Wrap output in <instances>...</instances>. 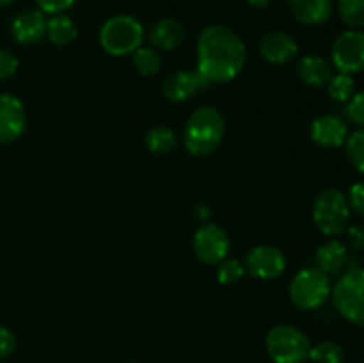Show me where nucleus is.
<instances>
[{
	"mask_svg": "<svg viewBox=\"0 0 364 363\" xmlns=\"http://www.w3.org/2000/svg\"><path fill=\"white\" fill-rule=\"evenodd\" d=\"M247 52L237 32L224 25H210L198 39V73L210 84L233 80L245 66Z\"/></svg>",
	"mask_w": 364,
	"mask_h": 363,
	"instance_id": "1",
	"label": "nucleus"
},
{
	"mask_svg": "<svg viewBox=\"0 0 364 363\" xmlns=\"http://www.w3.org/2000/svg\"><path fill=\"white\" fill-rule=\"evenodd\" d=\"M224 117L215 107H199L183 128V144L191 155L206 157L215 152L224 139Z\"/></svg>",
	"mask_w": 364,
	"mask_h": 363,
	"instance_id": "2",
	"label": "nucleus"
},
{
	"mask_svg": "<svg viewBox=\"0 0 364 363\" xmlns=\"http://www.w3.org/2000/svg\"><path fill=\"white\" fill-rule=\"evenodd\" d=\"M144 39V28L141 21L128 14H117L109 18L100 31V45L107 53L123 57L141 48Z\"/></svg>",
	"mask_w": 364,
	"mask_h": 363,
	"instance_id": "3",
	"label": "nucleus"
},
{
	"mask_svg": "<svg viewBox=\"0 0 364 363\" xmlns=\"http://www.w3.org/2000/svg\"><path fill=\"white\" fill-rule=\"evenodd\" d=\"M265 347L274 363H304L309 359L311 342L299 327L277 324L267 335Z\"/></svg>",
	"mask_w": 364,
	"mask_h": 363,
	"instance_id": "4",
	"label": "nucleus"
},
{
	"mask_svg": "<svg viewBox=\"0 0 364 363\" xmlns=\"http://www.w3.org/2000/svg\"><path fill=\"white\" fill-rule=\"evenodd\" d=\"M313 221L323 235L336 237L347 231L350 221V205L347 196L336 189L320 192L313 205Z\"/></svg>",
	"mask_w": 364,
	"mask_h": 363,
	"instance_id": "5",
	"label": "nucleus"
},
{
	"mask_svg": "<svg viewBox=\"0 0 364 363\" xmlns=\"http://www.w3.org/2000/svg\"><path fill=\"white\" fill-rule=\"evenodd\" d=\"M334 306L347 320L355 326L364 322V273L359 265L348 267L347 273L338 280L336 287L331 290Z\"/></svg>",
	"mask_w": 364,
	"mask_h": 363,
	"instance_id": "6",
	"label": "nucleus"
},
{
	"mask_svg": "<svg viewBox=\"0 0 364 363\" xmlns=\"http://www.w3.org/2000/svg\"><path fill=\"white\" fill-rule=\"evenodd\" d=\"M331 281L318 267L299 270L290 283V299L297 308L316 310L329 299Z\"/></svg>",
	"mask_w": 364,
	"mask_h": 363,
	"instance_id": "7",
	"label": "nucleus"
},
{
	"mask_svg": "<svg viewBox=\"0 0 364 363\" xmlns=\"http://www.w3.org/2000/svg\"><path fill=\"white\" fill-rule=\"evenodd\" d=\"M333 64L340 73H359L364 66V36L361 31L341 32L333 45Z\"/></svg>",
	"mask_w": 364,
	"mask_h": 363,
	"instance_id": "8",
	"label": "nucleus"
},
{
	"mask_svg": "<svg viewBox=\"0 0 364 363\" xmlns=\"http://www.w3.org/2000/svg\"><path fill=\"white\" fill-rule=\"evenodd\" d=\"M194 253L206 265H217L230 253L228 233L217 224H203L194 235Z\"/></svg>",
	"mask_w": 364,
	"mask_h": 363,
	"instance_id": "9",
	"label": "nucleus"
},
{
	"mask_svg": "<svg viewBox=\"0 0 364 363\" xmlns=\"http://www.w3.org/2000/svg\"><path fill=\"white\" fill-rule=\"evenodd\" d=\"M245 273L258 280H276L287 269V258L276 246L262 244L252 248L245 256Z\"/></svg>",
	"mask_w": 364,
	"mask_h": 363,
	"instance_id": "10",
	"label": "nucleus"
},
{
	"mask_svg": "<svg viewBox=\"0 0 364 363\" xmlns=\"http://www.w3.org/2000/svg\"><path fill=\"white\" fill-rule=\"evenodd\" d=\"M27 125V114L20 100L9 93L0 95V144L20 139Z\"/></svg>",
	"mask_w": 364,
	"mask_h": 363,
	"instance_id": "11",
	"label": "nucleus"
},
{
	"mask_svg": "<svg viewBox=\"0 0 364 363\" xmlns=\"http://www.w3.org/2000/svg\"><path fill=\"white\" fill-rule=\"evenodd\" d=\"M259 53L270 64H288L299 53V45L290 34L281 31L269 32L259 41Z\"/></svg>",
	"mask_w": 364,
	"mask_h": 363,
	"instance_id": "12",
	"label": "nucleus"
},
{
	"mask_svg": "<svg viewBox=\"0 0 364 363\" xmlns=\"http://www.w3.org/2000/svg\"><path fill=\"white\" fill-rule=\"evenodd\" d=\"M11 34L20 45H36L46 34L45 13L38 9H27L14 18L11 25Z\"/></svg>",
	"mask_w": 364,
	"mask_h": 363,
	"instance_id": "13",
	"label": "nucleus"
},
{
	"mask_svg": "<svg viewBox=\"0 0 364 363\" xmlns=\"http://www.w3.org/2000/svg\"><path fill=\"white\" fill-rule=\"evenodd\" d=\"M348 137V128L341 117L334 114L318 116L311 125V139L322 148H338L343 146Z\"/></svg>",
	"mask_w": 364,
	"mask_h": 363,
	"instance_id": "14",
	"label": "nucleus"
},
{
	"mask_svg": "<svg viewBox=\"0 0 364 363\" xmlns=\"http://www.w3.org/2000/svg\"><path fill=\"white\" fill-rule=\"evenodd\" d=\"M205 88V80L199 77L198 71H176L164 82V95L171 102L181 103L191 100Z\"/></svg>",
	"mask_w": 364,
	"mask_h": 363,
	"instance_id": "15",
	"label": "nucleus"
},
{
	"mask_svg": "<svg viewBox=\"0 0 364 363\" xmlns=\"http://www.w3.org/2000/svg\"><path fill=\"white\" fill-rule=\"evenodd\" d=\"M348 262H350V256H348L347 246L336 238L320 246L318 251H316V267L327 276L343 273Z\"/></svg>",
	"mask_w": 364,
	"mask_h": 363,
	"instance_id": "16",
	"label": "nucleus"
},
{
	"mask_svg": "<svg viewBox=\"0 0 364 363\" xmlns=\"http://www.w3.org/2000/svg\"><path fill=\"white\" fill-rule=\"evenodd\" d=\"M290 11L301 23H326L333 14V0H288Z\"/></svg>",
	"mask_w": 364,
	"mask_h": 363,
	"instance_id": "17",
	"label": "nucleus"
},
{
	"mask_svg": "<svg viewBox=\"0 0 364 363\" xmlns=\"http://www.w3.org/2000/svg\"><path fill=\"white\" fill-rule=\"evenodd\" d=\"M333 66L318 56H308L297 64V77L311 88H323L333 78Z\"/></svg>",
	"mask_w": 364,
	"mask_h": 363,
	"instance_id": "18",
	"label": "nucleus"
},
{
	"mask_svg": "<svg viewBox=\"0 0 364 363\" xmlns=\"http://www.w3.org/2000/svg\"><path fill=\"white\" fill-rule=\"evenodd\" d=\"M183 38V25L174 18H164V20L156 21L155 27L151 28V34H149L153 45L160 50H174L176 46H180Z\"/></svg>",
	"mask_w": 364,
	"mask_h": 363,
	"instance_id": "19",
	"label": "nucleus"
},
{
	"mask_svg": "<svg viewBox=\"0 0 364 363\" xmlns=\"http://www.w3.org/2000/svg\"><path fill=\"white\" fill-rule=\"evenodd\" d=\"M77 25L66 14H53L46 20V38L57 46H66L77 39Z\"/></svg>",
	"mask_w": 364,
	"mask_h": 363,
	"instance_id": "20",
	"label": "nucleus"
},
{
	"mask_svg": "<svg viewBox=\"0 0 364 363\" xmlns=\"http://www.w3.org/2000/svg\"><path fill=\"white\" fill-rule=\"evenodd\" d=\"M178 144V137L169 127L166 125H159V127L149 128L146 134V146L155 155H166V153L173 152Z\"/></svg>",
	"mask_w": 364,
	"mask_h": 363,
	"instance_id": "21",
	"label": "nucleus"
},
{
	"mask_svg": "<svg viewBox=\"0 0 364 363\" xmlns=\"http://www.w3.org/2000/svg\"><path fill=\"white\" fill-rule=\"evenodd\" d=\"M134 64L142 77H151L160 71L162 57L155 48H137L134 52Z\"/></svg>",
	"mask_w": 364,
	"mask_h": 363,
	"instance_id": "22",
	"label": "nucleus"
},
{
	"mask_svg": "<svg viewBox=\"0 0 364 363\" xmlns=\"http://www.w3.org/2000/svg\"><path fill=\"white\" fill-rule=\"evenodd\" d=\"M338 11L343 23L352 31H359L364 25V0H340Z\"/></svg>",
	"mask_w": 364,
	"mask_h": 363,
	"instance_id": "23",
	"label": "nucleus"
},
{
	"mask_svg": "<svg viewBox=\"0 0 364 363\" xmlns=\"http://www.w3.org/2000/svg\"><path fill=\"white\" fill-rule=\"evenodd\" d=\"M327 91H329V96L334 100V102L347 103L352 96L355 95V84L352 75H333V78L327 84Z\"/></svg>",
	"mask_w": 364,
	"mask_h": 363,
	"instance_id": "24",
	"label": "nucleus"
},
{
	"mask_svg": "<svg viewBox=\"0 0 364 363\" xmlns=\"http://www.w3.org/2000/svg\"><path fill=\"white\" fill-rule=\"evenodd\" d=\"M309 359L315 363H343L345 362V352L341 349V345H338L336 342H320L315 347L311 345V351H309Z\"/></svg>",
	"mask_w": 364,
	"mask_h": 363,
	"instance_id": "25",
	"label": "nucleus"
},
{
	"mask_svg": "<svg viewBox=\"0 0 364 363\" xmlns=\"http://www.w3.org/2000/svg\"><path fill=\"white\" fill-rule=\"evenodd\" d=\"M245 276V267L238 260H223L217 263V281L220 285H235Z\"/></svg>",
	"mask_w": 364,
	"mask_h": 363,
	"instance_id": "26",
	"label": "nucleus"
},
{
	"mask_svg": "<svg viewBox=\"0 0 364 363\" xmlns=\"http://www.w3.org/2000/svg\"><path fill=\"white\" fill-rule=\"evenodd\" d=\"M347 146V157L350 160L352 166L363 173L364 171V132L355 130L354 134H350L345 141Z\"/></svg>",
	"mask_w": 364,
	"mask_h": 363,
	"instance_id": "27",
	"label": "nucleus"
},
{
	"mask_svg": "<svg viewBox=\"0 0 364 363\" xmlns=\"http://www.w3.org/2000/svg\"><path fill=\"white\" fill-rule=\"evenodd\" d=\"M347 116L350 121H354L358 127L364 125V95L363 93H355L350 100L347 102V109H345Z\"/></svg>",
	"mask_w": 364,
	"mask_h": 363,
	"instance_id": "28",
	"label": "nucleus"
},
{
	"mask_svg": "<svg viewBox=\"0 0 364 363\" xmlns=\"http://www.w3.org/2000/svg\"><path fill=\"white\" fill-rule=\"evenodd\" d=\"M18 70V59L9 50H0V80L13 77Z\"/></svg>",
	"mask_w": 364,
	"mask_h": 363,
	"instance_id": "29",
	"label": "nucleus"
},
{
	"mask_svg": "<svg viewBox=\"0 0 364 363\" xmlns=\"http://www.w3.org/2000/svg\"><path fill=\"white\" fill-rule=\"evenodd\" d=\"M39 6V11L41 13H48V14H63L64 11L70 9L77 0H36Z\"/></svg>",
	"mask_w": 364,
	"mask_h": 363,
	"instance_id": "30",
	"label": "nucleus"
},
{
	"mask_svg": "<svg viewBox=\"0 0 364 363\" xmlns=\"http://www.w3.org/2000/svg\"><path fill=\"white\" fill-rule=\"evenodd\" d=\"M348 205L355 210V214L363 216L364 214V185L361 182L354 184L350 187V192H348Z\"/></svg>",
	"mask_w": 364,
	"mask_h": 363,
	"instance_id": "31",
	"label": "nucleus"
},
{
	"mask_svg": "<svg viewBox=\"0 0 364 363\" xmlns=\"http://www.w3.org/2000/svg\"><path fill=\"white\" fill-rule=\"evenodd\" d=\"M14 347H16V338H14L13 331L0 326V359L7 358L14 351Z\"/></svg>",
	"mask_w": 364,
	"mask_h": 363,
	"instance_id": "32",
	"label": "nucleus"
},
{
	"mask_svg": "<svg viewBox=\"0 0 364 363\" xmlns=\"http://www.w3.org/2000/svg\"><path fill=\"white\" fill-rule=\"evenodd\" d=\"M348 230V237H350V244L355 251H361L364 248V233L361 230V226H350L347 228Z\"/></svg>",
	"mask_w": 364,
	"mask_h": 363,
	"instance_id": "33",
	"label": "nucleus"
},
{
	"mask_svg": "<svg viewBox=\"0 0 364 363\" xmlns=\"http://www.w3.org/2000/svg\"><path fill=\"white\" fill-rule=\"evenodd\" d=\"M247 2L255 7H267L272 0H247Z\"/></svg>",
	"mask_w": 364,
	"mask_h": 363,
	"instance_id": "34",
	"label": "nucleus"
},
{
	"mask_svg": "<svg viewBox=\"0 0 364 363\" xmlns=\"http://www.w3.org/2000/svg\"><path fill=\"white\" fill-rule=\"evenodd\" d=\"M13 0H0V6H7V4H11Z\"/></svg>",
	"mask_w": 364,
	"mask_h": 363,
	"instance_id": "35",
	"label": "nucleus"
}]
</instances>
